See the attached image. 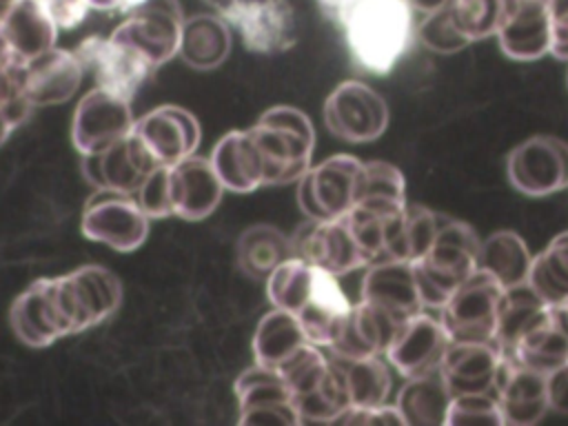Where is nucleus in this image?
<instances>
[{"mask_svg":"<svg viewBox=\"0 0 568 426\" xmlns=\"http://www.w3.org/2000/svg\"><path fill=\"white\" fill-rule=\"evenodd\" d=\"M317 4L344 31L353 62L375 75H386L415 36L413 9L406 0H317Z\"/></svg>","mask_w":568,"mask_h":426,"instance_id":"f257e3e1","label":"nucleus"},{"mask_svg":"<svg viewBox=\"0 0 568 426\" xmlns=\"http://www.w3.org/2000/svg\"><path fill=\"white\" fill-rule=\"evenodd\" d=\"M479 244L475 229L466 222H439L428 248L410 262L424 308H442L450 293L477 268Z\"/></svg>","mask_w":568,"mask_h":426,"instance_id":"f03ea898","label":"nucleus"},{"mask_svg":"<svg viewBox=\"0 0 568 426\" xmlns=\"http://www.w3.org/2000/svg\"><path fill=\"white\" fill-rule=\"evenodd\" d=\"M248 131L264 160V186L297 182L308 171L315 131L304 111L288 104L271 106Z\"/></svg>","mask_w":568,"mask_h":426,"instance_id":"7ed1b4c3","label":"nucleus"},{"mask_svg":"<svg viewBox=\"0 0 568 426\" xmlns=\"http://www.w3.org/2000/svg\"><path fill=\"white\" fill-rule=\"evenodd\" d=\"M364 162L337 153L311 164L297 180V204L308 220H333L348 213L362 195Z\"/></svg>","mask_w":568,"mask_h":426,"instance_id":"20e7f679","label":"nucleus"},{"mask_svg":"<svg viewBox=\"0 0 568 426\" xmlns=\"http://www.w3.org/2000/svg\"><path fill=\"white\" fill-rule=\"evenodd\" d=\"M501 295L504 286L490 273L475 268L439 308L450 342H493Z\"/></svg>","mask_w":568,"mask_h":426,"instance_id":"39448f33","label":"nucleus"},{"mask_svg":"<svg viewBox=\"0 0 568 426\" xmlns=\"http://www.w3.org/2000/svg\"><path fill=\"white\" fill-rule=\"evenodd\" d=\"M182 22L178 0H140L126 11L111 38L135 49L155 69L178 55Z\"/></svg>","mask_w":568,"mask_h":426,"instance_id":"423d86ee","label":"nucleus"},{"mask_svg":"<svg viewBox=\"0 0 568 426\" xmlns=\"http://www.w3.org/2000/svg\"><path fill=\"white\" fill-rule=\"evenodd\" d=\"M149 220L133 193L95 189L82 213V235L113 251L131 253L146 240Z\"/></svg>","mask_w":568,"mask_h":426,"instance_id":"0eeeda50","label":"nucleus"},{"mask_svg":"<svg viewBox=\"0 0 568 426\" xmlns=\"http://www.w3.org/2000/svg\"><path fill=\"white\" fill-rule=\"evenodd\" d=\"M326 129L346 142H373L388 126L386 100L359 80L337 84L324 102Z\"/></svg>","mask_w":568,"mask_h":426,"instance_id":"6e6552de","label":"nucleus"},{"mask_svg":"<svg viewBox=\"0 0 568 426\" xmlns=\"http://www.w3.org/2000/svg\"><path fill=\"white\" fill-rule=\"evenodd\" d=\"M506 175L528 197L568 189V142L555 135H532L519 142L506 158Z\"/></svg>","mask_w":568,"mask_h":426,"instance_id":"1a4fd4ad","label":"nucleus"},{"mask_svg":"<svg viewBox=\"0 0 568 426\" xmlns=\"http://www.w3.org/2000/svg\"><path fill=\"white\" fill-rule=\"evenodd\" d=\"M131 100L111 93L104 87H95L82 95L71 120L73 146L82 153H98L113 142L122 140L133 129Z\"/></svg>","mask_w":568,"mask_h":426,"instance_id":"9d476101","label":"nucleus"},{"mask_svg":"<svg viewBox=\"0 0 568 426\" xmlns=\"http://www.w3.org/2000/svg\"><path fill=\"white\" fill-rule=\"evenodd\" d=\"M222 18L255 53H282L297 40L295 11L288 0H231Z\"/></svg>","mask_w":568,"mask_h":426,"instance_id":"9b49d317","label":"nucleus"},{"mask_svg":"<svg viewBox=\"0 0 568 426\" xmlns=\"http://www.w3.org/2000/svg\"><path fill=\"white\" fill-rule=\"evenodd\" d=\"M288 240L291 255L302 257L337 277L368 266L344 215L333 220H306Z\"/></svg>","mask_w":568,"mask_h":426,"instance_id":"f8f14e48","label":"nucleus"},{"mask_svg":"<svg viewBox=\"0 0 568 426\" xmlns=\"http://www.w3.org/2000/svg\"><path fill=\"white\" fill-rule=\"evenodd\" d=\"M73 53L82 69L95 75L98 87H104L124 100H133L142 82L153 71L135 49L113 40L111 36H91L82 40Z\"/></svg>","mask_w":568,"mask_h":426,"instance_id":"ddd939ff","label":"nucleus"},{"mask_svg":"<svg viewBox=\"0 0 568 426\" xmlns=\"http://www.w3.org/2000/svg\"><path fill=\"white\" fill-rule=\"evenodd\" d=\"M448 344L450 337L439 317L419 311L397 326L384 355L399 375L415 377L437 371Z\"/></svg>","mask_w":568,"mask_h":426,"instance_id":"4468645a","label":"nucleus"},{"mask_svg":"<svg viewBox=\"0 0 568 426\" xmlns=\"http://www.w3.org/2000/svg\"><path fill=\"white\" fill-rule=\"evenodd\" d=\"M160 164L151 158L133 129L111 146L82 155V173L93 189L135 193L144 178Z\"/></svg>","mask_w":568,"mask_h":426,"instance_id":"2eb2a0df","label":"nucleus"},{"mask_svg":"<svg viewBox=\"0 0 568 426\" xmlns=\"http://www.w3.org/2000/svg\"><path fill=\"white\" fill-rule=\"evenodd\" d=\"M133 133L160 166H171L195 153L200 144V124L182 106L164 104L133 122Z\"/></svg>","mask_w":568,"mask_h":426,"instance_id":"dca6fc26","label":"nucleus"},{"mask_svg":"<svg viewBox=\"0 0 568 426\" xmlns=\"http://www.w3.org/2000/svg\"><path fill=\"white\" fill-rule=\"evenodd\" d=\"M235 397L240 424H302L291 390L273 368L253 364L240 373L235 379Z\"/></svg>","mask_w":568,"mask_h":426,"instance_id":"f3484780","label":"nucleus"},{"mask_svg":"<svg viewBox=\"0 0 568 426\" xmlns=\"http://www.w3.org/2000/svg\"><path fill=\"white\" fill-rule=\"evenodd\" d=\"M501 351L495 342H450L439 373L450 393H495V384L501 368Z\"/></svg>","mask_w":568,"mask_h":426,"instance_id":"a211bd4d","label":"nucleus"},{"mask_svg":"<svg viewBox=\"0 0 568 426\" xmlns=\"http://www.w3.org/2000/svg\"><path fill=\"white\" fill-rule=\"evenodd\" d=\"M169 195L173 215L204 220L217 209L224 186L211 160L193 153L169 166Z\"/></svg>","mask_w":568,"mask_h":426,"instance_id":"6ab92c4d","label":"nucleus"},{"mask_svg":"<svg viewBox=\"0 0 568 426\" xmlns=\"http://www.w3.org/2000/svg\"><path fill=\"white\" fill-rule=\"evenodd\" d=\"M359 300L397 322H404L424 311L413 277V266L406 260H382L368 264L362 280Z\"/></svg>","mask_w":568,"mask_h":426,"instance_id":"aec40b11","label":"nucleus"},{"mask_svg":"<svg viewBox=\"0 0 568 426\" xmlns=\"http://www.w3.org/2000/svg\"><path fill=\"white\" fill-rule=\"evenodd\" d=\"M495 397L506 424L532 426L548 410L546 375L504 355L495 384Z\"/></svg>","mask_w":568,"mask_h":426,"instance_id":"412c9836","label":"nucleus"},{"mask_svg":"<svg viewBox=\"0 0 568 426\" xmlns=\"http://www.w3.org/2000/svg\"><path fill=\"white\" fill-rule=\"evenodd\" d=\"M58 22L42 0H18L0 22V36L20 64L36 60L55 47Z\"/></svg>","mask_w":568,"mask_h":426,"instance_id":"4be33fe9","label":"nucleus"},{"mask_svg":"<svg viewBox=\"0 0 568 426\" xmlns=\"http://www.w3.org/2000/svg\"><path fill=\"white\" fill-rule=\"evenodd\" d=\"M82 75L75 53L53 47L24 64V98L31 106L62 104L78 91Z\"/></svg>","mask_w":568,"mask_h":426,"instance_id":"5701e85b","label":"nucleus"},{"mask_svg":"<svg viewBox=\"0 0 568 426\" xmlns=\"http://www.w3.org/2000/svg\"><path fill=\"white\" fill-rule=\"evenodd\" d=\"M348 311L351 302L342 291L337 275L315 266L311 293L302 308L295 313L306 339L315 346L328 348Z\"/></svg>","mask_w":568,"mask_h":426,"instance_id":"b1692460","label":"nucleus"},{"mask_svg":"<svg viewBox=\"0 0 568 426\" xmlns=\"http://www.w3.org/2000/svg\"><path fill=\"white\" fill-rule=\"evenodd\" d=\"M399 324L402 322L359 300L357 304H351V311L346 313L328 351L331 355L344 359L384 355Z\"/></svg>","mask_w":568,"mask_h":426,"instance_id":"393cba45","label":"nucleus"},{"mask_svg":"<svg viewBox=\"0 0 568 426\" xmlns=\"http://www.w3.org/2000/svg\"><path fill=\"white\" fill-rule=\"evenodd\" d=\"M209 160L224 191L251 193L264 186V160L248 129L231 131L220 138Z\"/></svg>","mask_w":568,"mask_h":426,"instance_id":"a878e982","label":"nucleus"},{"mask_svg":"<svg viewBox=\"0 0 568 426\" xmlns=\"http://www.w3.org/2000/svg\"><path fill=\"white\" fill-rule=\"evenodd\" d=\"M513 60H537L550 53V16L546 0H517L513 13L495 33Z\"/></svg>","mask_w":568,"mask_h":426,"instance_id":"bb28decb","label":"nucleus"},{"mask_svg":"<svg viewBox=\"0 0 568 426\" xmlns=\"http://www.w3.org/2000/svg\"><path fill=\"white\" fill-rule=\"evenodd\" d=\"M231 53L229 22L217 13H200L184 18L178 55L195 71L220 67Z\"/></svg>","mask_w":568,"mask_h":426,"instance_id":"cd10ccee","label":"nucleus"},{"mask_svg":"<svg viewBox=\"0 0 568 426\" xmlns=\"http://www.w3.org/2000/svg\"><path fill=\"white\" fill-rule=\"evenodd\" d=\"M548 315H550V304H546L528 282L508 286L504 288V295H501L497 331L493 342L501 353H508L524 333H528L532 326L544 322Z\"/></svg>","mask_w":568,"mask_h":426,"instance_id":"c85d7f7f","label":"nucleus"},{"mask_svg":"<svg viewBox=\"0 0 568 426\" xmlns=\"http://www.w3.org/2000/svg\"><path fill=\"white\" fill-rule=\"evenodd\" d=\"M408 382L397 393V410L406 426H442L446 424V410L450 393L442 379L439 368L406 377Z\"/></svg>","mask_w":568,"mask_h":426,"instance_id":"c756f323","label":"nucleus"},{"mask_svg":"<svg viewBox=\"0 0 568 426\" xmlns=\"http://www.w3.org/2000/svg\"><path fill=\"white\" fill-rule=\"evenodd\" d=\"M439 215L422 204H404L388 222L384 260H417L435 237Z\"/></svg>","mask_w":568,"mask_h":426,"instance_id":"7c9ffc66","label":"nucleus"},{"mask_svg":"<svg viewBox=\"0 0 568 426\" xmlns=\"http://www.w3.org/2000/svg\"><path fill=\"white\" fill-rule=\"evenodd\" d=\"M11 326L18 339L29 346H49L60 339L53 311L47 295V280L31 282L11 306Z\"/></svg>","mask_w":568,"mask_h":426,"instance_id":"2f4dec72","label":"nucleus"},{"mask_svg":"<svg viewBox=\"0 0 568 426\" xmlns=\"http://www.w3.org/2000/svg\"><path fill=\"white\" fill-rule=\"evenodd\" d=\"M532 255L515 231H495L479 244L477 268L490 273L504 288L528 282Z\"/></svg>","mask_w":568,"mask_h":426,"instance_id":"473e14b6","label":"nucleus"},{"mask_svg":"<svg viewBox=\"0 0 568 426\" xmlns=\"http://www.w3.org/2000/svg\"><path fill=\"white\" fill-rule=\"evenodd\" d=\"M308 339L297 322V317L288 311L273 308L266 313L253 335V355L255 364H262L266 368H277L284 359H288L300 346H304Z\"/></svg>","mask_w":568,"mask_h":426,"instance_id":"72a5a7b5","label":"nucleus"},{"mask_svg":"<svg viewBox=\"0 0 568 426\" xmlns=\"http://www.w3.org/2000/svg\"><path fill=\"white\" fill-rule=\"evenodd\" d=\"M288 257L291 240L275 226H248L237 240V264L253 280H266Z\"/></svg>","mask_w":568,"mask_h":426,"instance_id":"f704fd0d","label":"nucleus"},{"mask_svg":"<svg viewBox=\"0 0 568 426\" xmlns=\"http://www.w3.org/2000/svg\"><path fill=\"white\" fill-rule=\"evenodd\" d=\"M504 355L513 357L515 362L532 371L548 375L550 371L568 362V335L557 326L550 313L544 322L524 333L517 339V344Z\"/></svg>","mask_w":568,"mask_h":426,"instance_id":"c9c22d12","label":"nucleus"},{"mask_svg":"<svg viewBox=\"0 0 568 426\" xmlns=\"http://www.w3.org/2000/svg\"><path fill=\"white\" fill-rule=\"evenodd\" d=\"M300 422H335L351 408L348 386L342 366L328 355V368L322 379L293 399Z\"/></svg>","mask_w":568,"mask_h":426,"instance_id":"e433bc0d","label":"nucleus"},{"mask_svg":"<svg viewBox=\"0 0 568 426\" xmlns=\"http://www.w3.org/2000/svg\"><path fill=\"white\" fill-rule=\"evenodd\" d=\"M344 371L351 406H375L384 404L390 390V371L382 355L368 357H335L331 355Z\"/></svg>","mask_w":568,"mask_h":426,"instance_id":"4c0bfd02","label":"nucleus"},{"mask_svg":"<svg viewBox=\"0 0 568 426\" xmlns=\"http://www.w3.org/2000/svg\"><path fill=\"white\" fill-rule=\"evenodd\" d=\"M528 284L550 306L568 297V231L552 237L550 244L532 257Z\"/></svg>","mask_w":568,"mask_h":426,"instance_id":"58836bf2","label":"nucleus"},{"mask_svg":"<svg viewBox=\"0 0 568 426\" xmlns=\"http://www.w3.org/2000/svg\"><path fill=\"white\" fill-rule=\"evenodd\" d=\"M71 275L75 280V286L80 291V297L93 326L111 317L120 308L122 284L113 271L91 264L75 268Z\"/></svg>","mask_w":568,"mask_h":426,"instance_id":"ea45409f","label":"nucleus"},{"mask_svg":"<svg viewBox=\"0 0 568 426\" xmlns=\"http://www.w3.org/2000/svg\"><path fill=\"white\" fill-rule=\"evenodd\" d=\"M315 266L302 257L291 255L266 277V295L275 308L297 313L313 286Z\"/></svg>","mask_w":568,"mask_h":426,"instance_id":"a19ab883","label":"nucleus"},{"mask_svg":"<svg viewBox=\"0 0 568 426\" xmlns=\"http://www.w3.org/2000/svg\"><path fill=\"white\" fill-rule=\"evenodd\" d=\"M453 22L470 42L495 36L517 0H450Z\"/></svg>","mask_w":568,"mask_h":426,"instance_id":"79ce46f5","label":"nucleus"},{"mask_svg":"<svg viewBox=\"0 0 568 426\" xmlns=\"http://www.w3.org/2000/svg\"><path fill=\"white\" fill-rule=\"evenodd\" d=\"M357 204L386 213L399 211L406 204L404 173L384 160L364 162V186Z\"/></svg>","mask_w":568,"mask_h":426,"instance_id":"37998d69","label":"nucleus"},{"mask_svg":"<svg viewBox=\"0 0 568 426\" xmlns=\"http://www.w3.org/2000/svg\"><path fill=\"white\" fill-rule=\"evenodd\" d=\"M326 368H328V355H324L320 346L306 342L288 359H284L275 368V373L284 379L286 388L291 390V397L295 399L297 395L311 390L322 379Z\"/></svg>","mask_w":568,"mask_h":426,"instance_id":"c03bdc74","label":"nucleus"},{"mask_svg":"<svg viewBox=\"0 0 568 426\" xmlns=\"http://www.w3.org/2000/svg\"><path fill=\"white\" fill-rule=\"evenodd\" d=\"M450 2V0H448ZM444 4L435 11L422 13L424 18L415 24V36L417 40L433 53H442V55H450L457 53L462 49H466L470 44V40L466 36L459 33V29L453 22V13H450V4Z\"/></svg>","mask_w":568,"mask_h":426,"instance_id":"a18cd8bd","label":"nucleus"},{"mask_svg":"<svg viewBox=\"0 0 568 426\" xmlns=\"http://www.w3.org/2000/svg\"><path fill=\"white\" fill-rule=\"evenodd\" d=\"M504 415L495 393H466L450 397L444 426H501Z\"/></svg>","mask_w":568,"mask_h":426,"instance_id":"49530a36","label":"nucleus"},{"mask_svg":"<svg viewBox=\"0 0 568 426\" xmlns=\"http://www.w3.org/2000/svg\"><path fill=\"white\" fill-rule=\"evenodd\" d=\"M133 195L149 217L173 215L169 195V166H158L155 171H151Z\"/></svg>","mask_w":568,"mask_h":426,"instance_id":"de8ad7c7","label":"nucleus"},{"mask_svg":"<svg viewBox=\"0 0 568 426\" xmlns=\"http://www.w3.org/2000/svg\"><path fill=\"white\" fill-rule=\"evenodd\" d=\"M344 424H359V426H406L397 406L375 404V406H351L342 417Z\"/></svg>","mask_w":568,"mask_h":426,"instance_id":"09e8293b","label":"nucleus"},{"mask_svg":"<svg viewBox=\"0 0 568 426\" xmlns=\"http://www.w3.org/2000/svg\"><path fill=\"white\" fill-rule=\"evenodd\" d=\"M550 16V53L568 60V0H546Z\"/></svg>","mask_w":568,"mask_h":426,"instance_id":"8fccbe9b","label":"nucleus"},{"mask_svg":"<svg viewBox=\"0 0 568 426\" xmlns=\"http://www.w3.org/2000/svg\"><path fill=\"white\" fill-rule=\"evenodd\" d=\"M548 408L568 415V362L546 375Z\"/></svg>","mask_w":568,"mask_h":426,"instance_id":"3c124183","label":"nucleus"},{"mask_svg":"<svg viewBox=\"0 0 568 426\" xmlns=\"http://www.w3.org/2000/svg\"><path fill=\"white\" fill-rule=\"evenodd\" d=\"M140 0H89V9H100V11H113V9H120V11H129L133 4H138Z\"/></svg>","mask_w":568,"mask_h":426,"instance_id":"603ef678","label":"nucleus"},{"mask_svg":"<svg viewBox=\"0 0 568 426\" xmlns=\"http://www.w3.org/2000/svg\"><path fill=\"white\" fill-rule=\"evenodd\" d=\"M550 313H552V320L557 322V326L568 335V297L559 304H552Z\"/></svg>","mask_w":568,"mask_h":426,"instance_id":"864d4df0","label":"nucleus"},{"mask_svg":"<svg viewBox=\"0 0 568 426\" xmlns=\"http://www.w3.org/2000/svg\"><path fill=\"white\" fill-rule=\"evenodd\" d=\"M406 2L413 9V13H428L444 7L448 0H406Z\"/></svg>","mask_w":568,"mask_h":426,"instance_id":"5fc2aeb1","label":"nucleus"},{"mask_svg":"<svg viewBox=\"0 0 568 426\" xmlns=\"http://www.w3.org/2000/svg\"><path fill=\"white\" fill-rule=\"evenodd\" d=\"M13 129H16V124L4 113H0V144L13 133Z\"/></svg>","mask_w":568,"mask_h":426,"instance_id":"6e6d98bb","label":"nucleus"},{"mask_svg":"<svg viewBox=\"0 0 568 426\" xmlns=\"http://www.w3.org/2000/svg\"><path fill=\"white\" fill-rule=\"evenodd\" d=\"M18 0H0V22H2V18L7 16V11L16 4Z\"/></svg>","mask_w":568,"mask_h":426,"instance_id":"4d7b16f0","label":"nucleus"}]
</instances>
